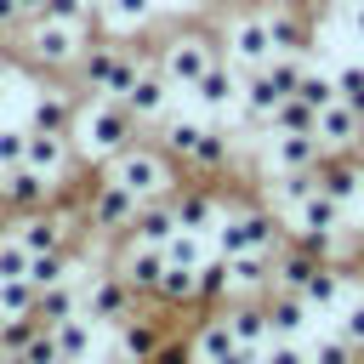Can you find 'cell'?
Masks as SVG:
<instances>
[{
    "label": "cell",
    "instance_id": "obj_26",
    "mask_svg": "<svg viewBox=\"0 0 364 364\" xmlns=\"http://www.w3.org/2000/svg\"><path fill=\"white\" fill-rule=\"evenodd\" d=\"M233 347H239V336H233L228 313H222V318H210V324L193 336V358H199V364H216V358H228Z\"/></svg>",
    "mask_w": 364,
    "mask_h": 364
},
{
    "label": "cell",
    "instance_id": "obj_45",
    "mask_svg": "<svg viewBox=\"0 0 364 364\" xmlns=\"http://www.w3.org/2000/svg\"><path fill=\"white\" fill-rule=\"evenodd\" d=\"M85 11H91V0H46V17H57V23H85Z\"/></svg>",
    "mask_w": 364,
    "mask_h": 364
},
{
    "label": "cell",
    "instance_id": "obj_12",
    "mask_svg": "<svg viewBox=\"0 0 364 364\" xmlns=\"http://www.w3.org/2000/svg\"><path fill=\"white\" fill-rule=\"evenodd\" d=\"M131 296H136V290H131L119 273H102V279L91 284V296H85V313H91L97 324H114V330H119V324L131 318Z\"/></svg>",
    "mask_w": 364,
    "mask_h": 364
},
{
    "label": "cell",
    "instance_id": "obj_7",
    "mask_svg": "<svg viewBox=\"0 0 364 364\" xmlns=\"http://www.w3.org/2000/svg\"><path fill=\"white\" fill-rule=\"evenodd\" d=\"M313 176H318V193H330L336 205H358V193H364V159L358 154H324L318 165H313Z\"/></svg>",
    "mask_w": 364,
    "mask_h": 364
},
{
    "label": "cell",
    "instance_id": "obj_18",
    "mask_svg": "<svg viewBox=\"0 0 364 364\" xmlns=\"http://www.w3.org/2000/svg\"><path fill=\"white\" fill-rule=\"evenodd\" d=\"M165 102H171V74H165V68L136 74V80H131V91H125V108H131L136 119H159V114H165Z\"/></svg>",
    "mask_w": 364,
    "mask_h": 364
},
{
    "label": "cell",
    "instance_id": "obj_5",
    "mask_svg": "<svg viewBox=\"0 0 364 364\" xmlns=\"http://www.w3.org/2000/svg\"><path fill=\"white\" fill-rule=\"evenodd\" d=\"M228 63L233 68H262L267 57H273V34H267V11H245V17H233V28H228Z\"/></svg>",
    "mask_w": 364,
    "mask_h": 364
},
{
    "label": "cell",
    "instance_id": "obj_55",
    "mask_svg": "<svg viewBox=\"0 0 364 364\" xmlns=\"http://www.w3.org/2000/svg\"><path fill=\"white\" fill-rule=\"evenodd\" d=\"M358 364H364V358H358Z\"/></svg>",
    "mask_w": 364,
    "mask_h": 364
},
{
    "label": "cell",
    "instance_id": "obj_6",
    "mask_svg": "<svg viewBox=\"0 0 364 364\" xmlns=\"http://www.w3.org/2000/svg\"><path fill=\"white\" fill-rule=\"evenodd\" d=\"M136 74H142L136 57L119 51V46H91V51H85V80H91V91H102V97H125Z\"/></svg>",
    "mask_w": 364,
    "mask_h": 364
},
{
    "label": "cell",
    "instance_id": "obj_44",
    "mask_svg": "<svg viewBox=\"0 0 364 364\" xmlns=\"http://www.w3.org/2000/svg\"><path fill=\"white\" fill-rule=\"evenodd\" d=\"M23 358H28V364H63V353H57V336H51V330H46V336H28Z\"/></svg>",
    "mask_w": 364,
    "mask_h": 364
},
{
    "label": "cell",
    "instance_id": "obj_19",
    "mask_svg": "<svg viewBox=\"0 0 364 364\" xmlns=\"http://www.w3.org/2000/svg\"><path fill=\"white\" fill-rule=\"evenodd\" d=\"M267 34H273V51H290V57H301V51L313 46L307 17L290 11V6H267Z\"/></svg>",
    "mask_w": 364,
    "mask_h": 364
},
{
    "label": "cell",
    "instance_id": "obj_31",
    "mask_svg": "<svg viewBox=\"0 0 364 364\" xmlns=\"http://www.w3.org/2000/svg\"><path fill=\"white\" fill-rule=\"evenodd\" d=\"M296 97L301 102H313V108H330L336 102V74H324V68H301V80H296Z\"/></svg>",
    "mask_w": 364,
    "mask_h": 364
},
{
    "label": "cell",
    "instance_id": "obj_29",
    "mask_svg": "<svg viewBox=\"0 0 364 364\" xmlns=\"http://www.w3.org/2000/svg\"><path fill=\"white\" fill-rule=\"evenodd\" d=\"M267 131H318V108H313V102H301V97H284V102L273 108Z\"/></svg>",
    "mask_w": 364,
    "mask_h": 364
},
{
    "label": "cell",
    "instance_id": "obj_28",
    "mask_svg": "<svg viewBox=\"0 0 364 364\" xmlns=\"http://www.w3.org/2000/svg\"><path fill=\"white\" fill-rule=\"evenodd\" d=\"M17 239L28 245V256H46V250H63V222L57 216H28L17 228Z\"/></svg>",
    "mask_w": 364,
    "mask_h": 364
},
{
    "label": "cell",
    "instance_id": "obj_53",
    "mask_svg": "<svg viewBox=\"0 0 364 364\" xmlns=\"http://www.w3.org/2000/svg\"><path fill=\"white\" fill-rule=\"evenodd\" d=\"M91 6H102V0H91Z\"/></svg>",
    "mask_w": 364,
    "mask_h": 364
},
{
    "label": "cell",
    "instance_id": "obj_24",
    "mask_svg": "<svg viewBox=\"0 0 364 364\" xmlns=\"http://www.w3.org/2000/svg\"><path fill=\"white\" fill-rule=\"evenodd\" d=\"M131 228H136V245H154V250H165V239L176 233V210L148 199V205L136 210V222H131Z\"/></svg>",
    "mask_w": 364,
    "mask_h": 364
},
{
    "label": "cell",
    "instance_id": "obj_42",
    "mask_svg": "<svg viewBox=\"0 0 364 364\" xmlns=\"http://www.w3.org/2000/svg\"><path fill=\"white\" fill-rule=\"evenodd\" d=\"M341 336L364 353V296H347V301H341Z\"/></svg>",
    "mask_w": 364,
    "mask_h": 364
},
{
    "label": "cell",
    "instance_id": "obj_10",
    "mask_svg": "<svg viewBox=\"0 0 364 364\" xmlns=\"http://www.w3.org/2000/svg\"><path fill=\"white\" fill-rule=\"evenodd\" d=\"M318 142H324V154H358V142H364V114H353V108L336 97L330 108H318Z\"/></svg>",
    "mask_w": 364,
    "mask_h": 364
},
{
    "label": "cell",
    "instance_id": "obj_39",
    "mask_svg": "<svg viewBox=\"0 0 364 364\" xmlns=\"http://www.w3.org/2000/svg\"><path fill=\"white\" fill-rule=\"evenodd\" d=\"M148 11H154V0H102V17H108L114 28H131V23H148Z\"/></svg>",
    "mask_w": 364,
    "mask_h": 364
},
{
    "label": "cell",
    "instance_id": "obj_40",
    "mask_svg": "<svg viewBox=\"0 0 364 364\" xmlns=\"http://www.w3.org/2000/svg\"><path fill=\"white\" fill-rule=\"evenodd\" d=\"M28 279H34L40 290H46V284H63V279H68V273H63V250H46V256H34V262H28Z\"/></svg>",
    "mask_w": 364,
    "mask_h": 364
},
{
    "label": "cell",
    "instance_id": "obj_35",
    "mask_svg": "<svg viewBox=\"0 0 364 364\" xmlns=\"http://www.w3.org/2000/svg\"><path fill=\"white\" fill-rule=\"evenodd\" d=\"M34 290H40V284H34L28 273L0 279V307H6V313H34Z\"/></svg>",
    "mask_w": 364,
    "mask_h": 364
},
{
    "label": "cell",
    "instance_id": "obj_46",
    "mask_svg": "<svg viewBox=\"0 0 364 364\" xmlns=\"http://www.w3.org/2000/svg\"><path fill=\"white\" fill-rule=\"evenodd\" d=\"M148 364H199V358H193V347H182V341H159Z\"/></svg>",
    "mask_w": 364,
    "mask_h": 364
},
{
    "label": "cell",
    "instance_id": "obj_33",
    "mask_svg": "<svg viewBox=\"0 0 364 364\" xmlns=\"http://www.w3.org/2000/svg\"><path fill=\"white\" fill-rule=\"evenodd\" d=\"M68 97L63 91H46L40 102H34V131H68Z\"/></svg>",
    "mask_w": 364,
    "mask_h": 364
},
{
    "label": "cell",
    "instance_id": "obj_43",
    "mask_svg": "<svg viewBox=\"0 0 364 364\" xmlns=\"http://www.w3.org/2000/svg\"><path fill=\"white\" fill-rule=\"evenodd\" d=\"M23 154H28V131H17V125H6V131H0V171H11V165H23Z\"/></svg>",
    "mask_w": 364,
    "mask_h": 364
},
{
    "label": "cell",
    "instance_id": "obj_21",
    "mask_svg": "<svg viewBox=\"0 0 364 364\" xmlns=\"http://www.w3.org/2000/svg\"><path fill=\"white\" fill-rule=\"evenodd\" d=\"M119 279H125L136 296H159V279H165V250H154V245H136V250L125 256Z\"/></svg>",
    "mask_w": 364,
    "mask_h": 364
},
{
    "label": "cell",
    "instance_id": "obj_11",
    "mask_svg": "<svg viewBox=\"0 0 364 364\" xmlns=\"http://www.w3.org/2000/svg\"><path fill=\"white\" fill-rule=\"evenodd\" d=\"M193 97H199V108H210V114H222V108H233L239 97H245V80H239V68L233 63H210L199 80H193Z\"/></svg>",
    "mask_w": 364,
    "mask_h": 364
},
{
    "label": "cell",
    "instance_id": "obj_50",
    "mask_svg": "<svg viewBox=\"0 0 364 364\" xmlns=\"http://www.w3.org/2000/svg\"><path fill=\"white\" fill-rule=\"evenodd\" d=\"M0 330H6V307H0Z\"/></svg>",
    "mask_w": 364,
    "mask_h": 364
},
{
    "label": "cell",
    "instance_id": "obj_22",
    "mask_svg": "<svg viewBox=\"0 0 364 364\" xmlns=\"http://www.w3.org/2000/svg\"><path fill=\"white\" fill-rule=\"evenodd\" d=\"M34 171H63L68 165V131H28V154H23Z\"/></svg>",
    "mask_w": 364,
    "mask_h": 364
},
{
    "label": "cell",
    "instance_id": "obj_38",
    "mask_svg": "<svg viewBox=\"0 0 364 364\" xmlns=\"http://www.w3.org/2000/svg\"><path fill=\"white\" fill-rule=\"evenodd\" d=\"M34 313L51 318V324L68 318V313H74V290H68V279H63V284H46V296H34Z\"/></svg>",
    "mask_w": 364,
    "mask_h": 364
},
{
    "label": "cell",
    "instance_id": "obj_30",
    "mask_svg": "<svg viewBox=\"0 0 364 364\" xmlns=\"http://www.w3.org/2000/svg\"><path fill=\"white\" fill-rule=\"evenodd\" d=\"M159 296H165V301H199V267H182V262H165V279H159Z\"/></svg>",
    "mask_w": 364,
    "mask_h": 364
},
{
    "label": "cell",
    "instance_id": "obj_20",
    "mask_svg": "<svg viewBox=\"0 0 364 364\" xmlns=\"http://www.w3.org/2000/svg\"><path fill=\"white\" fill-rule=\"evenodd\" d=\"M46 193H51V176H46V171H34L28 159H23V165H11V171H0V199H11V205H23V210H28V205H40Z\"/></svg>",
    "mask_w": 364,
    "mask_h": 364
},
{
    "label": "cell",
    "instance_id": "obj_34",
    "mask_svg": "<svg viewBox=\"0 0 364 364\" xmlns=\"http://www.w3.org/2000/svg\"><path fill=\"white\" fill-rule=\"evenodd\" d=\"M307 353H313V364H358V358H364V353H358L341 330H336V336H318Z\"/></svg>",
    "mask_w": 364,
    "mask_h": 364
},
{
    "label": "cell",
    "instance_id": "obj_13",
    "mask_svg": "<svg viewBox=\"0 0 364 364\" xmlns=\"http://www.w3.org/2000/svg\"><path fill=\"white\" fill-rule=\"evenodd\" d=\"M262 301H267V324H273V336H307V324H313V301H307L301 290L273 284Z\"/></svg>",
    "mask_w": 364,
    "mask_h": 364
},
{
    "label": "cell",
    "instance_id": "obj_9",
    "mask_svg": "<svg viewBox=\"0 0 364 364\" xmlns=\"http://www.w3.org/2000/svg\"><path fill=\"white\" fill-rule=\"evenodd\" d=\"M210 63H216V51H210L205 34H176V40L165 46V63H159V68L171 74V85H188V91H193V80H199Z\"/></svg>",
    "mask_w": 364,
    "mask_h": 364
},
{
    "label": "cell",
    "instance_id": "obj_15",
    "mask_svg": "<svg viewBox=\"0 0 364 364\" xmlns=\"http://www.w3.org/2000/svg\"><path fill=\"white\" fill-rule=\"evenodd\" d=\"M136 210H142V199H136L131 188H119L114 176H108V182L97 188V199H91V222H97V228H131Z\"/></svg>",
    "mask_w": 364,
    "mask_h": 364
},
{
    "label": "cell",
    "instance_id": "obj_4",
    "mask_svg": "<svg viewBox=\"0 0 364 364\" xmlns=\"http://www.w3.org/2000/svg\"><path fill=\"white\" fill-rule=\"evenodd\" d=\"M108 176H114L119 188H131L142 205L171 193V165H165V154H154V148H125V154H114V171H108Z\"/></svg>",
    "mask_w": 364,
    "mask_h": 364
},
{
    "label": "cell",
    "instance_id": "obj_41",
    "mask_svg": "<svg viewBox=\"0 0 364 364\" xmlns=\"http://www.w3.org/2000/svg\"><path fill=\"white\" fill-rule=\"evenodd\" d=\"M28 245L23 239H0V279H17V273H28Z\"/></svg>",
    "mask_w": 364,
    "mask_h": 364
},
{
    "label": "cell",
    "instance_id": "obj_25",
    "mask_svg": "<svg viewBox=\"0 0 364 364\" xmlns=\"http://www.w3.org/2000/svg\"><path fill=\"white\" fill-rule=\"evenodd\" d=\"M154 347H159V330H154L148 318H125V324H119V358H125V364H148Z\"/></svg>",
    "mask_w": 364,
    "mask_h": 364
},
{
    "label": "cell",
    "instance_id": "obj_37",
    "mask_svg": "<svg viewBox=\"0 0 364 364\" xmlns=\"http://www.w3.org/2000/svg\"><path fill=\"white\" fill-rule=\"evenodd\" d=\"M336 97H341L353 114H364V63H341V68H336Z\"/></svg>",
    "mask_w": 364,
    "mask_h": 364
},
{
    "label": "cell",
    "instance_id": "obj_17",
    "mask_svg": "<svg viewBox=\"0 0 364 364\" xmlns=\"http://www.w3.org/2000/svg\"><path fill=\"white\" fill-rule=\"evenodd\" d=\"M51 336H57L63 364H85V358H91V347H97V318H91V313H68V318H57V324H51Z\"/></svg>",
    "mask_w": 364,
    "mask_h": 364
},
{
    "label": "cell",
    "instance_id": "obj_2",
    "mask_svg": "<svg viewBox=\"0 0 364 364\" xmlns=\"http://www.w3.org/2000/svg\"><path fill=\"white\" fill-rule=\"evenodd\" d=\"M131 136H136V114L125 108V97H102L91 114H85V154H97V159H114V154H125L131 148Z\"/></svg>",
    "mask_w": 364,
    "mask_h": 364
},
{
    "label": "cell",
    "instance_id": "obj_51",
    "mask_svg": "<svg viewBox=\"0 0 364 364\" xmlns=\"http://www.w3.org/2000/svg\"><path fill=\"white\" fill-rule=\"evenodd\" d=\"M11 364H28V358H23V353H17V358H11Z\"/></svg>",
    "mask_w": 364,
    "mask_h": 364
},
{
    "label": "cell",
    "instance_id": "obj_52",
    "mask_svg": "<svg viewBox=\"0 0 364 364\" xmlns=\"http://www.w3.org/2000/svg\"><path fill=\"white\" fill-rule=\"evenodd\" d=\"M341 6H358V0H341Z\"/></svg>",
    "mask_w": 364,
    "mask_h": 364
},
{
    "label": "cell",
    "instance_id": "obj_23",
    "mask_svg": "<svg viewBox=\"0 0 364 364\" xmlns=\"http://www.w3.org/2000/svg\"><path fill=\"white\" fill-rule=\"evenodd\" d=\"M228 324H233V336H239L245 347H267V336H273L267 301H239V307H228Z\"/></svg>",
    "mask_w": 364,
    "mask_h": 364
},
{
    "label": "cell",
    "instance_id": "obj_32",
    "mask_svg": "<svg viewBox=\"0 0 364 364\" xmlns=\"http://www.w3.org/2000/svg\"><path fill=\"white\" fill-rule=\"evenodd\" d=\"M222 296H233V284H228V256L216 250L199 262V301H222Z\"/></svg>",
    "mask_w": 364,
    "mask_h": 364
},
{
    "label": "cell",
    "instance_id": "obj_48",
    "mask_svg": "<svg viewBox=\"0 0 364 364\" xmlns=\"http://www.w3.org/2000/svg\"><path fill=\"white\" fill-rule=\"evenodd\" d=\"M353 28H358V34H364V0H358V6H353Z\"/></svg>",
    "mask_w": 364,
    "mask_h": 364
},
{
    "label": "cell",
    "instance_id": "obj_1",
    "mask_svg": "<svg viewBox=\"0 0 364 364\" xmlns=\"http://www.w3.org/2000/svg\"><path fill=\"white\" fill-rule=\"evenodd\" d=\"M284 245V228H279V210H233L228 222H216V250L222 256H245V250H279Z\"/></svg>",
    "mask_w": 364,
    "mask_h": 364
},
{
    "label": "cell",
    "instance_id": "obj_16",
    "mask_svg": "<svg viewBox=\"0 0 364 364\" xmlns=\"http://www.w3.org/2000/svg\"><path fill=\"white\" fill-rule=\"evenodd\" d=\"M347 290H353V279H347V267H341V262H318V267H313V279L301 284V296L313 301V313H336V307L347 301Z\"/></svg>",
    "mask_w": 364,
    "mask_h": 364
},
{
    "label": "cell",
    "instance_id": "obj_49",
    "mask_svg": "<svg viewBox=\"0 0 364 364\" xmlns=\"http://www.w3.org/2000/svg\"><path fill=\"white\" fill-rule=\"evenodd\" d=\"M17 6H23V11H46V0H17Z\"/></svg>",
    "mask_w": 364,
    "mask_h": 364
},
{
    "label": "cell",
    "instance_id": "obj_27",
    "mask_svg": "<svg viewBox=\"0 0 364 364\" xmlns=\"http://www.w3.org/2000/svg\"><path fill=\"white\" fill-rule=\"evenodd\" d=\"M171 210H176V228H188V233H216V199H210V193H182Z\"/></svg>",
    "mask_w": 364,
    "mask_h": 364
},
{
    "label": "cell",
    "instance_id": "obj_8",
    "mask_svg": "<svg viewBox=\"0 0 364 364\" xmlns=\"http://www.w3.org/2000/svg\"><path fill=\"white\" fill-rule=\"evenodd\" d=\"M324 159V142L318 131H267V165L284 176V171H313Z\"/></svg>",
    "mask_w": 364,
    "mask_h": 364
},
{
    "label": "cell",
    "instance_id": "obj_14",
    "mask_svg": "<svg viewBox=\"0 0 364 364\" xmlns=\"http://www.w3.org/2000/svg\"><path fill=\"white\" fill-rule=\"evenodd\" d=\"M34 57L51 63V68L74 63V57H80V23H57V17H46V23L34 28Z\"/></svg>",
    "mask_w": 364,
    "mask_h": 364
},
{
    "label": "cell",
    "instance_id": "obj_36",
    "mask_svg": "<svg viewBox=\"0 0 364 364\" xmlns=\"http://www.w3.org/2000/svg\"><path fill=\"white\" fill-rule=\"evenodd\" d=\"M262 364H313V353L301 347V336H267Z\"/></svg>",
    "mask_w": 364,
    "mask_h": 364
},
{
    "label": "cell",
    "instance_id": "obj_47",
    "mask_svg": "<svg viewBox=\"0 0 364 364\" xmlns=\"http://www.w3.org/2000/svg\"><path fill=\"white\" fill-rule=\"evenodd\" d=\"M11 17H23V6L17 0H0V23H11Z\"/></svg>",
    "mask_w": 364,
    "mask_h": 364
},
{
    "label": "cell",
    "instance_id": "obj_3",
    "mask_svg": "<svg viewBox=\"0 0 364 364\" xmlns=\"http://www.w3.org/2000/svg\"><path fill=\"white\" fill-rule=\"evenodd\" d=\"M165 154L199 165V171H222L228 165V136L216 125H199V119H165Z\"/></svg>",
    "mask_w": 364,
    "mask_h": 364
},
{
    "label": "cell",
    "instance_id": "obj_54",
    "mask_svg": "<svg viewBox=\"0 0 364 364\" xmlns=\"http://www.w3.org/2000/svg\"><path fill=\"white\" fill-rule=\"evenodd\" d=\"M358 154H364V142H358Z\"/></svg>",
    "mask_w": 364,
    "mask_h": 364
}]
</instances>
